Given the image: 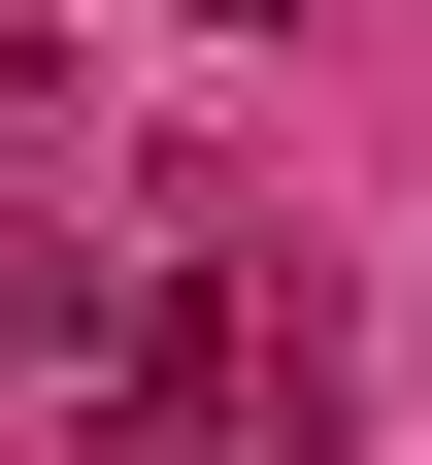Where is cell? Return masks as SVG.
I'll return each instance as SVG.
<instances>
[{"label":"cell","instance_id":"2","mask_svg":"<svg viewBox=\"0 0 432 465\" xmlns=\"http://www.w3.org/2000/svg\"><path fill=\"white\" fill-rule=\"evenodd\" d=\"M0 366L100 399V366H134V266H100V232H0Z\"/></svg>","mask_w":432,"mask_h":465},{"label":"cell","instance_id":"3","mask_svg":"<svg viewBox=\"0 0 432 465\" xmlns=\"http://www.w3.org/2000/svg\"><path fill=\"white\" fill-rule=\"evenodd\" d=\"M166 34H266V0H166Z\"/></svg>","mask_w":432,"mask_h":465},{"label":"cell","instance_id":"1","mask_svg":"<svg viewBox=\"0 0 432 465\" xmlns=\"http://www.w3.org/2000/svg\"><path fill=\"white\" fill-rule=\"evenodd\" d=\"M100 465H333V300H299V266H200V300H134V366H100Z\"/></svg>","mask_w":432,"mask_h":465}]
</instances>
